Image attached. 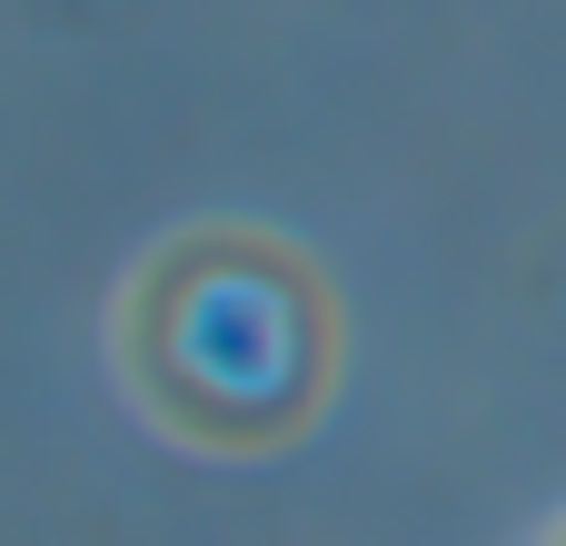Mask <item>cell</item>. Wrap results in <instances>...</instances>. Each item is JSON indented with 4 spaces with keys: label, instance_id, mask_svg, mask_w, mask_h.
Masks as SVG:
<instances>
[{
    "label": "cell",
    "instance_id": "1",
    "mask_svg": "<svg viewBox=\"0 0 566 546\" xmlns=\"http://www.w3.org/2000/svg\"><path fill=\"white\" fill-rule=\"evenodd\" d=\"M109 368L169 448L219 468H269L298 438H318L348 368V318L298 239L249 219H199L119 279Z\"/></svg>",
    "mask_w": 566,
    "mask_h": 546
},
{
    "label": "cell",
    "instance_id": "2",
    "mask_svg": "<svg viewBox=\"0 0 566 546\" xmlns=\"http://www.w3.org/2000/svg\"><path fill=\"white\" fill-rule=\"evenodd\" d=\"M537 546H566V507H557V517H547V527H537Z\"/></svg>",
    "mask_w": 566,
    "mask_h": 546
}]
</instances>
